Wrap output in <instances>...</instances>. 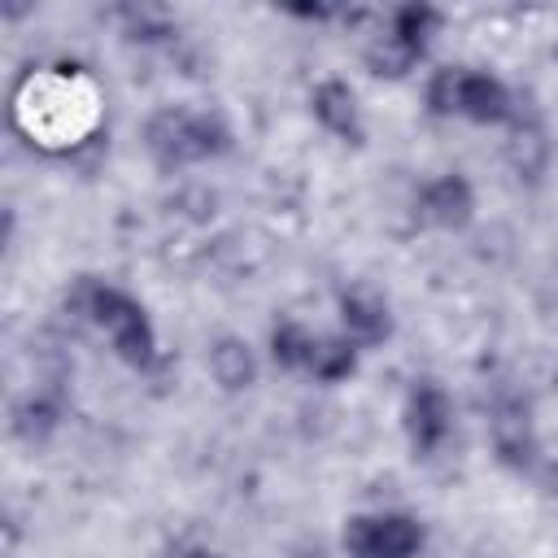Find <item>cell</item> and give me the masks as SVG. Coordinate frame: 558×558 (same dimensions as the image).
Listing matches in <instances>:
<instances>
[{"label": "cell", "mask_w": 558, "mask_h": 558, "mask_svg": "<svg viewBox=\"0 0 558 558\" xmlns=\"http://www.w3.org/2000/svg\"><path fill=\"white\" fill-rule=\"evenodd\" d=\"M314 344H318V331L301 318H275L270 323V340H266V353L279 371L288 375H305L310 371V357H314Z\"/></svg>", "instance_id": "cell-14"}, {"label": "cell", "mask_w": 558, "mask_h": 558, "mask_svg": "<svg viewBox=\"0 0 558 558\" xmlns=\"http://www.w3.org/2000/svg\"><path fill=\"white\" fill-rule=\"evenodd\" d=\"M427 545L423 519L410 510H366L349 514L340 532L344 558H418Z\"/></svg>", "instance_id": "cell-3"}, {"label": "cell", "mask_w": 558, "mask_h": 558, "mask_svg": "<svg viewBox=\"0 0 558 558\" xmlns=\"http://www.w3.org/2000/svg\"><path fill=\"white\" fill-rule=\"evenodd\" d=\"M410 209L427 231H466L475 218V183L462 170H440L418 183Z\"/></svg>", "instance_id": "cell-5"}, {"label": "cell", "mask_w": 558, "mask_h": 558, "mask_svg": "<svg viewBox=\"0 0 558 558\" xmlns=\"http://www.w3.org/2000/svg\"><path fill=\"white\" fill-rule=\"evenodd\" d=\"M310 118L340 144H353L362 148L366 144V113H362V100L357 92L340 78V74H327L310 87Z\"/></svg>", "instance_id": "cell-9"}, {"label": "cell", "mask_w": 558, "mask_h": 558, "mask_svg": "<svg viewBox=\"0 0 558 558\" xmlns=\"http://www.w3.org/2000/svg\"><path fill=\"white\" fill-rule=\"evenodd\" d=\"M161 558H222V554L209 541H201V536H179V541H170L161 549Z\"/></svg>", "instance_id": "cell-18"}, {"label": "cell", "mask_w": 558, "mask_h": 558, "mask_svg": "<svg viewBox=\"0 0 558 558\" xmlns=\"http://www.w3.org/2000/svg\"><path fill=\"white\" fill-rule=\"evenodd\" d=\"M61 414H65L61 392H52V388H35V392H26V397L13 401V418H9V427H13L17 440H26V445H44V440L61 427Z\"/></svg>", "instance_id": "cell-12"}, {"label": "cell", "mask_w": 558, "mask_h": 558, "mask_svg": "<svg viewBox=\"0 0 558 558\" xmlns=\"http://www.w3.org/2000/svg\"><path fill=\"white\" fill-rule=\"evenodd\" d=\"M401 432L414 458H436L453 436V397L436 379H414L401 401Z\"/></svg>", "instance_id": "cell-4"}, {"label": "cell", "mask_w": 558, "mask_h": 558, "mask_svg": "<svg viewBox=\"0 0 558 558\" xmlns=\"http://www.w3.org/2000/svg\"><path fill=\"white\" fill-rule=\"evenodd\" d=\"M427 57H418L414 48H405L401 39H392L388 31H375L366 44H362V65L375 74V78H388V83H401L410 78Z\"/></svg>", "instance_id": "cell-16"}, {"label": "cell", "mask_w": 558, "mask_h": 558, "mask_svg": "<svg viewBox=\"0 0 558 558\" xmlns=\"http://www.w3.org/2000/svg\"><path fill=\"white\" fill-rule=\"evenodd\" d=\"M554 57H558V44H554Z\"/></svg>", "instance_id": "cell-19"}, {"label": "cell", "mask_w": 558, "mask_h": 558, "mask_svg": "<svg viewBox=\"0 0 558 558\" xmlns=\"http://www.w3.org/2000/svg\"><path fill=\"white\" fill-rule=\"evenodd\" d=\"M453 118H462L471 126H510L519 118V100L501 74H493L484 65H458Z\"/></svg>", "instance_id": "cell-6"}, {"label": "cell", "mask_w": 558, "mask_h": 558, "mask_svg": "<svg viewBox=\"0 0 558 558\" xmlns=\"http://www.w3.org/2000/svg\"><path fill=\"white\" fill-rule=\"evenodd\" d=\"M379 31H388L392 39H401L405 48H414L418 57L432 52L436 35L445 31V9L427 4V0H405V4H392L379 22Z\"/></svg>", "instance_id": "cell-11"}, {"label": "cell", "mask_w": 558, "mask_h": 558, "mask_svg": "<svg viewBox=\"0 0 558 558\" xmlns=\"http://www.w3.org/2000/svg\"><path fill=\"white\" fill-rule=\"evenodd\" d=\"M205 371L222 392H248L262 375V362L244 336H218L205 349Z\"/></svg>", "instance_id": "cell-10"}, {"label": "cell", "mask_w": 558, "mask_h": 558, "mask_svg": "<svg viewBox=\"0 0 558 558\" xmlns=\"http://www.w3.org/2000/svg\"><path fill=\"white\" fill-rule=\"evenodd\" d=\"M144 153L153 157L157 170L174 174L187 166H205L218 161L222 153H231L235 131L222 118V109H205V105H161L144 118Z\"/></svg>", "instance_id": "cell-2"}, {"label": "cell", "mask_w": 558, "mask_h": 558, "mask_svg": "<svg viewBox=\"0 0 558 558\" xmlns=\"http://www.w3.org/2000/svg\"><path fill=\"white\" fill-rule=\"evenodd\" d=\"M453 100H458V65H436L423 83V109L432 118H453Z\"/></svg>", "instance_id": "cell-17"}, {"label": "cell", "mask_w": 558, "mask_h": 558, "mask_svg": "<svg viewBox=\"0 0 558 558\" xmlns=\"http://www.w3.org/2000/svg\"><path fill=\"white\" fill-rule=\"evenodd\" d=\"M506 161L519 179L536 183L545 170H549V140H545V126L536 118H527L519 109V118L510 122V140H506Z\"/></svg>", "instance_id": "cell-13"}, {"label": "cell", "mask_w": 558, "mask_h": 558, "mask_svg": "<svg viewBox=\"0 0 558 558\" xmlns=\"http://www.w3.org/2000/svg\"><path fill=\"white\" fill-rule=\"evenodd\" d=\"M65 305L74 310V318H83L87 327H96L113 357L126 362L131 371H148L157 362V327L144 310L140 296H131L126 288L109 283V279H96V275H83L74 279V288L65 292Z\"/></svg>", "instance_id": "cell-1"}, {"label": "cell", "mask_w": 558, "mask_h": 558, "mask_svg": "<svg viewBox=\"0 0 558 558\" xmlns=\"http://www.w3.org/2000/svg\"><path fill=\"white\" fill-rule=\"evenodd\" d=\"M488 445L497 453L501 466L510 471H527L541 458V440H536V423L523 397L514 392H497L488 405Z\"/></svg>", "instance_id": "cell-7"}, {"label": "cell", "mask_w": 558, "mask_h": 558, "mask_svg": "<svg viewBox=\"0 0 558 558\" xmlns=\"http://www.w3.org/2000/svg\"><path fill=\"white\" fill-rule=\"evenodd\" d=\"M336 318H340L336 331H344L362 353L379 349L392 336V305H388V296L375 283H362V279L344 283L336 292Z\"/></svg>", "instance_id": "cell-8"}, {"label": "cell", "mask_w": 558, "mask_h": 558, "mask_svg": "<svg viewBox=\"0 0 558 558\" xmlns=\"http://www.w3.org/2000/svg\"><path fill=\"white\" fill-rule=\"evenodd\" d=\"M357 362H362V349L344 331H318V344H314V357H310L305 375L323 388H336V384L357 375Z\"/></svg>", "instance_id": "cell-15"}]
</instances>
